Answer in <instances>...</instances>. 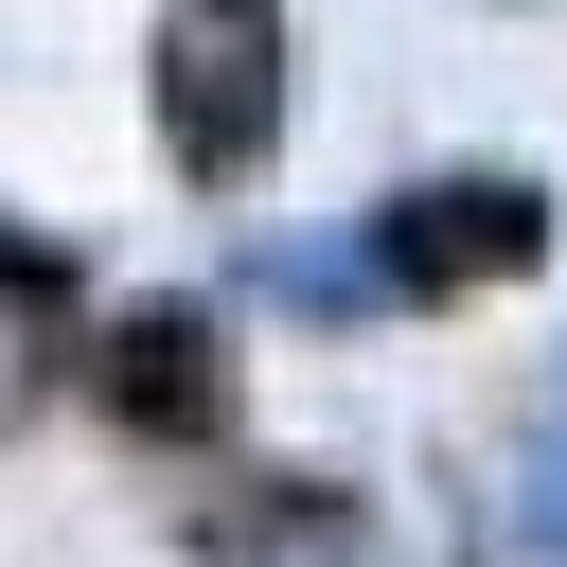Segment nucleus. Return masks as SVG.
I'll return each instance as SVG.
<instances>
[{"label":"nucleus","instance_id":"1","mask_svg":"<svg viewBox=\"0 0 567 567\" xmlns=\"http://www.w3.org/2000/svg\"><path fill=\"white\" fill-rule=\"evenodd\" d=\"M159 124H177L195 177H248L266 124H284V18H266V0H177V35H159Z\"/></svg>","mask_w":567,"mask_h":567},{"label":"nucleus","instance_id":"3","mask_svg":"<svg viewBox=\"0 0 567 567\" xmlns=\"http://www.w3.org/2000/svg\"><path fill=\"white\" fill-rule=\"evenodd\" d=\"M106 390H124V425H159V443H213V425H230V372H213L195 319H142V337L106 354Z\"/></svg>","mask_w":567,"mask_h":567},{"label":"nucleus","instance_id":"2","mask_svg":"<svg viewBox=\"0 0 567 567\" xmlns=\"http://www.w3.org/2000/svg\"><path fill=\"white\" fill-rule=\"evenodd\" d=\"M478 266H532V177H443L390 213V284H478Z\"/></svg>","mask_w":567,"mask_h":567},{"label":"nucleus","instance_id":"4","mask_svg":"<svg viewBox=\"0 0 567 567\" xmlns=\"http://www.w3.org/2000/svg\"><path fill=\"white\" fill-rule=\"evenodd\" d=\"M213 567H372V549H354V514H337V496H284V514H230V532H213Z\"/></svg>","mask_w":567,"mask_h":567}]
</instances>
